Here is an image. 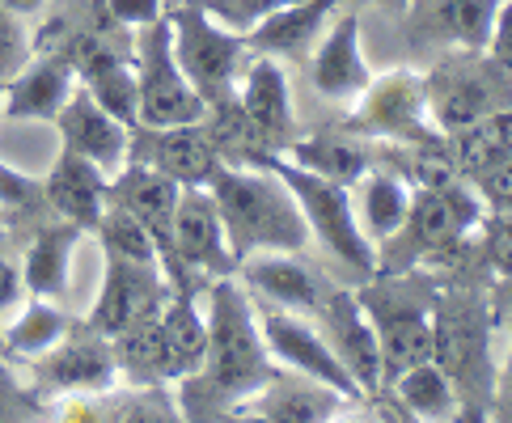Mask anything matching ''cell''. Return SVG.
Here are the masks:
<instances>
[{"label":"cell","instance_id":"obj_1","mask_svg":"<svg viewBox=\"0 0 512 423\" xmlns=\"http://www.w3.org/2000/svg\"><path fill=\"white\" fill-rule=\"evenodd\" d=\"M276 377L267 339L254 318L246 288L221 275L208 284V356L204 369L182 377V415L212 419L237 415V407Z\"/></svg>","mask_w":512,"mask_h":423},{"label":"cell","instance_id":"obj_2","mask_svg":"<svg viewBox=\"0 0 512 423\" xmlns=\"http://www.w3.org/2000/svg\"><path fill=\"white\" fill-rule=\"evenodd\" d=\"M208 191L221 208L225 237L233 263L250 259L263 250L301 254L309 246V225L297 204V195L284 187L280 174L263 170V165H229L221 161L208 178Z\"/></svg>","mask_w":512,"mask_h":423},{"label":"cell","instance_id":"obj_3","mask_svg":"<svg viewBox=\"0 0 512 423\" xmlns=\"http://www.w3.org/2000/svg\"><path fill=\"white\" fill-rule=\"evenodd\" d=\"M432 360L453 381L457 402L470 415H483L496 394L491 369V305L474 288H449L432 297Z\"/></svg>","mask_w":512,"mask_h":423},{"label":"cell","instance_id":"obj_4","mask_svg":"<svg viewBox=\"0 0 512 423\" xmlns=\"http://www.w3.org/2000/svg\"><path fill=\"white\" fill-rule=\"evenodd\" d=\"M250 165H263V170H271V174L284 178V187L297 195V204H301V212H305L309 237H318V242L331 250L343 267H352V271H360V275H373V271H377L373 242L364 237L360 220H356V208H352V191H347L343 182L309 174V170L292 165V161L280 157V153H259Z\"/></svg>","mask_w":512,"mask_h":423},{"label":"cell","instance_id":"obj_5","mask_svg":"<svg viewBox=\"0 0 512 423\" xmlns=\"http://www.w3.org/2000/svg\"><path fill=\"white\" fill-rule=\"evenodd\" d=\"M487 220V204L479 191L457 187V191H411L407 220L381 242V271H411L428 254L453 250L470 229H479Z\"/></svg>","mask_w":512,"mask_h":423},{"label":"cell","instance_id":"obj_6","mask_svg":"<svg viewBox=\"0 0 512 423\" xmlns=\"http://www.w3.org/2000/svg\"><path fill=\"white\" fill-rule=\"evenodd\" d=\"M424 102L428 119L449 136L491 110H512V68L487 51H457L424 77Z\"/></svg>","mask_w":512,"mask_h":423},{"label":"cell","instance_id":"obj_7","mask_svg":"<svg viewBox=\"0 0 512 423\" xmlns=\"http://www.w3.org/2000/svg\"><path fill=\"white\" fill-rule=\"evenodd\" d=\"M166 22H170V39H174V60L195 94L208 106L229 98L237 68L246 60V34L225 30L199 0L174 5L166 13Z\"/></svg>","mask_w":512,"mask_h":423},{"label":"cell","instance_id":"obj_8","mask_svg":"<svg viewBox=\"0 0 512 423\" xmlns=\"http://www.w3.org/2000/svg\"><path fill=\"white\" fill-rule=\"evenodd\" d=\"M132 68H136V127H178V123H199L208 115V102L195 94L174 60L166 13L157 22L140 26Z\"/></svg>","mask_w":512,"mask_h":423},{"label":"cell","instance_id":"obj_9","mask_svg":"<svg viewBox=\"0 0 512 423\" xmlns=\"http://www.w3.org/2000/svg\"><path fill=\"white\" fill-rule=\"evenodd\" d=\"M343 132L360 140H390V144H441L428 127V102H424V77L398 68L386 77H373L369 89L356 98V110L343 119Z\"/></svg>","mask_w":512,"mask_h":423},{"label":"cell","instance_id":"obj_10","mask_svg":"<svg viewBox=\"0 0 512 423\" xmlns=\"http://www.w3.org/2000/svg\"><path fill=\"white\" fill-rule=\"evenodd\" d=\"M356 301L369 314L381 347V385H390L411 364L432 360V301H415L398 284H369L356 292Z\"/></svg>","mask_w":512,"mask_h":423},{"label":"cell","instance_id":"obj_11","mask_svg":"<svg viewBox=\"0 0 512 423\" xmlns=\"http://www.w3.org/2000/svg\"><path fill=\"white\" fill-rule=\"evenodd\" d=\"M254 318H259V330L267 339V352L271 360H280L284 369L301 373V377H314L322 385H331V390H339L347 402H360L364 390L352 381V373L339 364V356L331 352V343L322 339V330L305 326L292 309H280L259 297V305H254Z\"/></svg>","mask_w":512,"mask_h":423},{"label":"cell","instance_id":"obj_12","mask_svg":"<svg viewBox=\"0 0 512 423\" xmlns=\"http://www.w3.org/2000/svg\"><path fill=\"white\" fill-rule=\"evenodd\" d=\"M166 271L157 263H132L123 254H106V275H102V292H98V305L89 309V330L115 339L119 330H127L140 318H153L161 314L166 305Z\"/></svg>","mask_w":512,"mask_h":423},{"label":"cell","instance_id":"obj_13","mask_svg":"<svg viewBox=\"0 0 512 423\" xmlns=\"http://www.w3.org/2000/svg\"><path fill=\"white\" fill-rule=\"evenodd\" d=\"M174 259L191 280H221L237 263L229 254L225 220L208 187H182L174 208Z\"/></svg>","mask_w":512,"mask_h":423},{"label":"cell","instance_id":"obj_14","mask_svg":"<svg viewBox=\"0 0 512 423\" xmlns=\"http://www.w3.org/2000/svg\"><path fill=\"white\" fill-rule=\"evenodd\" d=\"M127 161L153 165V170L170 174L178 187H208V178L221 165V153H216L208 127L199 119V123H178V127H132Z\"/></svg>","mask_w":512,"mask_h":423},{"label":"cell","instance_id":"obj_15","mask_svg":"<svg viewBox=\"0 0 512 423\" xmlns=\"http://www.w3.org/2000/svg\"><path fill=\"white\" fill-rule=\"evenodd\" d=\"M322 322V339L331 343V352L339 356V364L352 381L360 385L364 394L377 390L381 385V347H377V335H373V322L364 314V305L356 301V292H326L318 314Z\"/></svg>","mask_w":512,"mask_h":423},{"label":"cell","instance_id":"obj_16","mask_svg":"<svg viewBox=\"0 0 512 423\" xmlns=\"http://www.w3.org/2000/svg\"><path fill=\"white\" fill-rule=\"evenodd\" d=\"M51 123L60 127L64 149L89 157L102 174H119L127 165V140H132V127L119 123L111 110H102L85 85L72 89L68 102L60 106V115Z\"/></svg>","mask_w":512,"mask_h":423},{"label":"cell","instance_id":"obj_17","mask_svg":"<svg viewBox=\"0 0 512 423\" xmlns=\"http://www.w3.org/2000/svg\"><path fill=\"white\" fill-rule=\"evenodd\" d=\"M34 364H39V377L47 390H60V394H106V390H115V381H119L111 339L89 326L72 339L64 335Z\"/></svg>","mask_w":512,"mask_h":423},{"label":"cell","instance_id":"obj_18","mask_svg":"<svg viewBox=\"0 0 512 423\" xmlns=\"http://www.w3.org/2000/svg\"><path fill=\"white\" fill-rule=\"evenodd\" d=\"M500 0H411V39L449 43L453 51H483Z\"/></svg>","mask_w":512,"mask_h":423},{"label":"cell","instance_id":"obj_19","mask_svg":"<svg viewBox=\"0 0 512 423\" xmlns=\"http://www.w3.org/2000/svg\"><path fill=\"white\" fill-rule=\"evenodd\" d=\"M309 81L331 102H356L369 89L373 68L364 64V51H360V13H343L326 30V39L318 43L314 60H309Z\"/></svg>","mask_w":512,"mask_h":423},{"label":"cell","instance_id":"obj_20","mask_svg":"<svg viewBox=\"0 0 512 423\" xmlns=\"http://www.w3.org/2000/svg\"><path fill=\"white\" fill-rule=\"evenodd\" d=\"M237 106L250 119V127L259 132L267 153L288 149L292 140V94H288V77L276 55H259L246 68V85L237 94Z\"/></svg>","mask_w":512,"mask_h":423},{"label":"cell","instance_id":"obj_21","mask_svg":"<svg viewBox=\"0 0 512 423\" xmlns=\"http://www.w3.org/2000/svg\"><path fill=\"white\" fill-rule=\"evenodd\" d=\"M237 271H242L246 288L254 292V297H263L271 305L280 309H292V314H318V305L326 297V288L314 271H309L297 254H250V259L237 263Z\"/></svg>","mask_w":512,"mask_h":423},{"label":"cell","instance_id":"obj_22","mask_svg":"<svg viewBox=\"0 0 512 423\" xmlns=\"http://www.w3.org/2000/svg\"><path fill=\"white\" fill-rule=\"evenodd\" d=\"M77 89V72L64 55H39L30 60L13 81H5V102H0V115L5 119H39L51 123L60 115V106L68 102V94Z\"/></svg>","mask_w":512,"mask_h":423},{"label":"cell","instance_id":"obj_23","mask_svg":"<svg viewBox=\"0 0 512 423\" xmlns=\"http://www.w3.org/2000/svg\"><path fill=\"white\" fill-rule=\"evenodd\" d=\"M106 182H111V174H102L89 157L64 149L43 182V199H47V208H56L77 229L94 233L106 208Z\"/></svg>","mask_w":512,"mask_h":423},{"label":"cell","instance_id":"obj_24","mask_svg":"<svg viewBox=\"0 0 512 423\" xmlns=\"http://www.w3.org/2000/svg\"><path fill=\"white\" fill-rule=\"evenodd\" d=\"M331 9H339L335 0H297V5L263 17V22L246 34V51L276 55V60H305L309 47L318 43Z\"/></svg>","mask_w":512,"mask_h":423},{"label":"cell","instance_id":"obj_25","mask_svg":"<svg viewBox=\"0 0 512 423\" xmlns=\"http://www.w3.org/2000/svg\"><path fill=\"white\" fill-rule=\"evenodd\" d=\"M347 407V398L331 385H322L314 377H271L259 394H250L237 415H254V419H331Z\"/></svg>","mask_w":512,"mask_h":423},{"label":"cell","instance_id":"obj_26","mask_svg":"<svg viewBox=\"0 0 512 423\" xmlns=\"http://www.w3.org/2000/svg\"><path fill=\"white\" fill-rule=\"evenodd\" d=\"M288 161L301 165V170L318 174V178H331L352 187L364 174L373 170V153L369 144L352 132H318V136H305V140H288Z\"/></svg>","mask_w":512,"mask_h":423},{"label":"cell","instance_id":"obj_27","mask_svg":"<svg viewBox=\"0 0 512 423\" xmlns=\"http://www.w3.org/2000/svg\"><path fill=\"white\" fill-rule=\"evenodd\" d=\"M85 229H77L72 220H56V225H39L26 254V267H22V284L30 297H43V301H60L64 288H68V259H72V246Z\"/></svg>","mask_w":512,"mask_h":423},{"label":"cell","instance_id":"obj_28","mask_svg":"<svg viewBox=\"0 0 512 423\" xmlns=\"http://www.w3.org/2000/svg\"><path fill=\"white\" fill-rule=\"evenodd\" d=\"M161 330H166V347H170V377L182 381L204 369L208 356V318L195 309V292L174 288V297L161 305Z\"/></svg>","mask_w":512,"mask_h":423},{"label":"cell","instance_id":"obj_29","mask_svg":"<svg viewBox=\"0 0 512 423\" xmlns=\"http://www.w3.org/2000/svg\"><path fill=\"white\" fill-rule=\"evenodd\" d=\"M445 153L466 178L483 174L487 165H496L500 157L512 153V110H491V115L474 119L466 127L445 136Z\"/></svg>","mask_w":512,"mask_h":423},{"label":"cell","instance_id":"obj_30","mask_svg":"<svg viewBox=\"0 0 512 423\" xmlns=\"http://www.w3.org/2000/svg\"><path fill=\"white\" fill-rule=\"evenodd\" d=\"M390 390H394V398L402 402V411L419 415V419H449V415L462 411L453 381L445 377V369H441L436 360L411 364L407 373H398V377L390 381Z\"/></svg>","mask_w":512,"mask_h":423},{"label":"cell","instance_id":"obj_31","mask_svg":"<svg viewBox=\"0 0 512 423\" xmlns=\"http://www.w3.org/2000/svg\"><path fill=\"white\" fill-rule=\"evenodd\" d=\"M407 208H411V182L394 174V170H373L360 178V212H364V229H369L377 242L386 237L407 220Z\"/></svg>","mask_w":512,"mask_h":423},{"label":"cell","instance_id":"obj_32","mask_svg":"<svg viewBox=\"0 0 512 423\" xmlns=\"http://www.w3.org/2000/svg\"><path fill=\"white\" fill-rule=\"evenodd\" d=\"M68 314L56 301H43V297H30V305L5 326V347L13 356H26V360H39L43 352H51L64 335H68Z\"/></svg>","mask_w":512,"mask_h":423},{"label":"cell","instance_id":"obj_33","mask_svg":"<svg viewBox=\"0 0 512 423\" xmlns=\"http://www.w3.org/2000/svg\"><path fill=\"white\" fill-rule=\"evenodd\" d=\"M94 233L102 237V250H106V254H123V259H132V263H157V267H161L153 233L144 229L127 208L111 204V199H106L102 220H98V229H94Z\"/></svg>","mask_w":512,"mask_h":423},{"label":"cell","instance_id":"obj_34","mask_svg":"<svg viewBox=\"0 0 512 423\" xmlns=\"http://www.w3.org/2000/svg\"><path fill=\"white\" fill-rule=\"evenodd\" d=\"M199 5H204L225 30L250 34L254 26L263 22V17L280 13V9H288V5H297V0H199Z\"/></svg>","mask_w":512,"mask_h":423},{"label":"cell","instance_id":"obj_35","mask_svg":"<svg viewBox=\"0 0 512 423\" xmlns=\"http://www.w3.org/2000/svg\"><path fill=\"white\" fill-rule=\"evenodd\" d=\"M30 60H34V47H30V34H26L22 13L0 9V85L13 81Z\"/></svg>","mask_w":512,"mask_h":423},{"label":"cell","instance_id":"obj_36","mask_svg":"<svg viewBox=\"0 0 512 423\" xmlns=\"http://www.w3.org/2000/svg\"><path fill=\"white\" fill-rule=\"evenodd\" d=\"M43 204H47V199H43V182L17 174L13 165L0 161V208H9V212H34V208H43Z\"/></svg>","mask_w":512,"mask_h":423},{"label":"cell","instance_id":"obj_37","mask_svg":"<svg viewBox=\"0 0 512 423\" xmlns=\"http://www.w3.org/2000/svg\"><path fill=\"white\" fill-rule=\"evenodd\" d=\"M474 191H479L487 208H496V212L512 208V153L500 157L496 165H487L483 174H474Z\"/></svg>","mask_w":512,"mask_h":423},{"label":"cell","instance_id":"obj_38","mask_svg":"<svg viewBox=\"0 0 512 423\" xmlns=\"http://www.w3.org/2000/svg\"><path fill=\"white\" fill-rule=\"evenodd\" d=\"M483 254L491 271H500L504 280L512 275V212H496L487 220V242H483Z\"/></svg>","mask_w":512,"mask_h":423},{"label":"cell","instance_id":"obj_39","mask_svg":"<svg viewBox=\"0 0 512 423\" xmlns=\"http://www.w3.org/2000/svg\"><path fill=\"white\" fill-rule=\"evenodd\" d=\"M106 13H111V22L140 30L161 17V0H106Z\"/></svg>","mask_w":512,"mask_h":423},{"label":"cell","instance_id":"obj_40","mask_svg":"<svg viewBox=\"0 0 512 423\" xmlns=\"http://www.w3.org/2000/svg\"><path fill=\"white\" fill-rule=\"evenodd\" d=\"M487 55H496L504 68H512V0H500L496 22H491V39L483 47Z\"/></svg>","mask_w":512,"mask_h":423},{"label":"cell","instance_id":"obj_41","mask_svg":"<svg viewBox=\"0 0 512 423\" xmlns=\"http://www.w3.org/2000/svg\"><path fill=\"white\" fill-rule=\"evenodd\" d=\"M22 271H17V263L9 259L5 250H0V314H9V309L17 305V297H22Z\"/></svg>","mask_w":512,"mask_h":423},{"label":"cell","instance_id":"obj_42","mask_svg":"<svg viewBox=\"0 0 512 423\" xmlns=\"http://www.w3.org/2000/svg\"><path fill=\"white\" fill-rule=\"evenodd\" d=\"M491 411L500 419H512V314H508V360H504V373L496 381V394H491Z\"/></svg>","mask_w":512,"mask_h":423},{"label":"cell","instance_id":"obj_43","mask_svg":"<svg viewBox=\"0 0 512 423\" xmlns=\"http://www.w3.org/2000/svg\"><path fill=\"white\" fill-rule=\"evenodd\" d=\"M47 5H51V0H0V9H13V13H22V17L43 13Z\"/></svg>","mask_w":512,"mask_h":423},{"label":"cell","instance_id":"obj_44","mask_svg":"<svg viewBox=\"0 0 512 423\" xmlns=\"http://www.w3.org/2000/svg\"><path fill=\"white\" fill-rule=\"evenodd\" d=\"M496 314H504V318L512 314V275H508V284L500 288V297H496Z\"/></svg>","mask_w":512,"mask_h":423},{"label":"cell","instance_id":"obj_45","mask_svg":"<svg viewBox=\"0 0 512 423\" xmlns=\"http://www.w3.org/2000/svg\"><path fill=\"white\" fill-rule=\"evenodd\" d=\"M373 5H377L381 13H407V9H411V0H373Z\"/></svg>","mask_w":512,"mask_h":423},{"label":"cell","instance_id":"obj_46","mask_svg":"<svg viewBox=\"0 0 512 423\" xmlns=\"http://www.w3.org/2000/svg\"><path fill=\"white\" fill-rule=\"evenodd\" d=\"M335 5H356V0H335Z\"/></svg>","mask_w":512,"mask_h":423},{"label":"cell","instance_id":"obj_47","mask_svg":"<svg viewBox=\"0 0 512 423\" xmlns=\"http://www.w3.org/2000/svg\"><path fill=\"white\" fill-rule=\"evenodd\" d=\"M0 102H5V85H0Z\"/></svg>","mask_w":512,"mask_h":423}]
</instances>
